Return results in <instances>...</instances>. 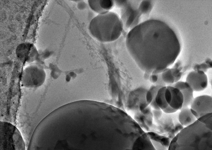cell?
Returning a JSON list of instances; mask_svg holds the SVG:
<instances>
[{
	"label": "cell",
	"instance_id": "cell-1",
	"mask_svg": "<svg viewBox=\"0 0 212 150\" xmlns=\"http://www.w3.org/2000/svg\"><path fill=\"white\" fill-rule=\"evenodd\" d=\"M160 21H145L130 29L126 39L130 55L145 73H161L172 64L164 55V27Z\"/></svg>",
	"mask_w": 212,
	"mask_h": 150
},
{
	"label": "cell",
	"instance_id": "cell-2",
	"mask_svg": "<svg viewBox=\"0 0 212 150\" xmlns=\"http://www.w3.org/2000/svg\"><path fill=\"white\" fill-rule=\"evenodd\" d=\"M124 28L120 17L111 11L98 14L91 21L89 26L92 35L98 41L110 42L117 39Z\"/></svg>",
	"mask_w": 212,
	"mask_h": 150
},
{
	"label": "cell",
	"instance_id": "cell-3",
	"mask_svg": "<svg viewBox=\"0 0 212 150\" xmlns=\"http://www.w3.org/2000/svg\"><path fill=\"white\" fill-rule=\"evenodd\" d=\"M155 101L158 107L164 113L171 114L182 108L183 97L178 88L167 85L160 88L157 91Z\"/></svg>",
	"mask_w": 212,
	"mask_h": 150
},
{
	"label": "cell",
	"instance_id": "cell-4",
	"mask_svg": "<svg viewBox=\"0 0 212 150\" xmlns=\"http://www.w3.org/2000/svg\"><path fill=\"white\" fill-rule=\"evenodd\" d=\"M0 150H27L23 136L15 125L0 121Z\"/></svg>",
	"mask_w": 212,
	"mask_h": 150
},
{
	"label": "cell",
	"instance_id": "cell-5",
	"mask_svg": "<svg viewBox=\"0 0 212 150\" xmlns=\"http://www.w3.org/2000/svg\"><path fill=\"white\" fill-rule=\"evenodd\" d=\"M141 1L126 0L120 8V18L124 28L130 29L139 24L141 15L138 9Z\"/></svg>",
	"mask_w": 212,
	"mask_h": 150
},
{
	"label": "cell",
	"instance_id": "cell-6",
	"mask_svg": "<svg viewBox=\"0 0 212 150\" xmlns=\"http://www.w3.org/2000/svg\"><path fill=\"white\" fill-rule=\"evenodd\" d=\"M46 77V74L43 69L35 65L30 66L24 70L22 76V83L26 87L37 88L44 83Z\"/></svg>",
	"mask_w": 212,
	"mask_h": 150
},
{
	"label": "cell",
	"instance_id": "cell-7",
	"mask_svg": "<svg viewBox=\"0 0 212 150\" xmlns=\"http://www.w3.org/2000/svg\"><path fill=\"white\" fill-rule=\"evenodd\" d=\"M190 110L197 119L203 115L212 112V98L202 95L194 98L190 105Z\"/></svg>",
	"mask_w": 212,
	"mask_h": 150
},
{
	"label": "cell",
	"instance_id": "cell-8",
	"mask_svg": "<svg viewBox=\"0 0 212 150\" xmlns=\"http://www.w3.org/2000/svg\"><path fill=\"white\" fill-rule=\"evenodd\" d=\"M185 81L190 85L194 91L198 92L202 91L207 87L208 79L204 71L193 70L187 74Z\"/></svg>",
	"mask_w": 212,
	"mask_h": 150
},
{
	"label": "cell",
	"instance_id": "cell-9",
	"mask_svg": "<svg viewBox=\"0 0 212 150\" xmlns=\"http://www.w3.org/2000/svg\"><path fill=\"white\" fill-rule=\"evenodd\" d=\"M178 89L183 94L184 102L182 107L190 106L193 99L194 91L190 85L186 81H179L172 84L168 85Z\"/></svg>",
	"mask_w": 212,
	"mask_h": 150
},
{
	"label": "cell",
	"instance_id": "cell-10",
	"mask_svg": "<svg viewBox=\"0 0 212 150\" xmlns=\"http://www.w3.org/2000/svg\"><path fill=\"white\" fill-rule=\"evenodd\" d=\"M88 3L91 8L98 14L110 11L114 5V1L110 0H88Z\"/></svg>",
	"mask_w": 212,
	"mask_h": 150
},
{
	"label": "cell",
	"instance_id": "cell-11",
	"mask_svg": "<svg viewBox=\"0 0 212 150\" xmlns=\"http://www.w3.org/2000/svg\"><path fill=\"white\" fill-rule=\"evenodd\" d=\"M180 110L178 114V118L184 128L191 125L197 120L188 107H182Z\"/></svg>",
	"mask_w": 212,
	"mask_h": 150
},
{
	"label": "cell",
	"instance_id": "cell-12",
	"mask_svg": "<svg viewBox=\"0 0 212 150\" xmlns=\"http://www.w3.org/2000/svg\"><path fill=\"white\" fill-rule=\"evenodd\" d=\"M162 87L153 84L147 91L145 95V99L147 103L154 109L161 110L156 105L155 98L159 89Z\"/></svg>",
	"mask_w": 212,
	"mask_h": 150
},
{
	"label": "cell",
	"instance_id": "cell-13",
	"mask_svg": "<svg viewBox=\"0 0 212 150\" xmlns=\"http://www.w3.org/2000/svg\"><path fill=\"white\" fill-rule=\"evenodd\" d=\"M153 3L151 1H141L138 9L141 15L148 14L152 9Z\"/></svg>",
	"mask_w": 212,
	"mask_h": 150
},
{
	"label": "cell",
	"instance_id": "cell-14",
	"mask_svg": "<svg viewBox=\"0 0 212 150\" xmlns=\"http://www.w3.org/2000/svg\"><path fill=\"white\" fill-rule=\"evenodd\" d=\"M162 79L167 85L175 83V79L171 68H167L161 73Z\"/></svg>",
	"mask_w": 212,
	"mask_h": 150
},
{
	"label": "cell",
	"instance_id": "cell-15",
	"mask_svg": "<svg viewBox=\"0 0 212 150\" xmlns=\"http://www.w3.org/2000/svg\"><path fill=\"white\" fill-rule=\"evenodd\" d=\"M140 138L142 144L141 150H156L146 134L142 136Z\"/></svg>",
	"mask_w": 212,
	"mask_h": 150
},
{
	"label": "cell",
	"instance_id": "cell-16",
	"mask_svg": "<svg viewBox=\"0 0 212 150\" xmlns=\"http://www.w3.org/2000/svg\"><path fill=\"white\" fill-rule=\"evenodd\" d=\"M197 119L205 124L208 129L211 130L212 113L206 114Z\"/></svg>",
	"mask_w": 212,
	"mask_h": 150
},
{
	"label": "cell",
	"instance_id": "cell-17",
	"mask_svg": "<svg viewBox=\"0 0 212 150\" xmlns=\"http://www.w3.org/2000/svg\"><path fill=\"white\" fill-rule=\"evenodd\" d=\"M153 118L154 120L157 122L159 121L161 117L163 112L161 110H156L153 109L152 111Z\"/></svg>",
	"mask_w": 212,
	"mask_h": 150
},
{
	"label": "cell",
	"instance_id": "cell-18",
	"mask_svg": "<svg viewBox=\"0 0 212 150\" xmlns=\"http://www.w3.org/2000/svg\"><path fill=\"white\" fill-rule=\"evenodd\" d=\"M153 84L159 85L161 87L166 86V84L163 81L162 79L161 73L159 74L157 82Z\"/></svg>",
	"mask_w": 212,
	"mask_h": 150
},
{
	"label": "cell",
	"instance_id": "cell-19",
	"mask_svg": "<svg viewBox=\"0 0 212 150\" xmlns=\"http://www.w3.org/2000/svg\"><path fill=\"white\" fill-rule=\"evenodd\" d=\"M158 74H151L149 79L150 81L153 84L155 83L158 80Z\"/></svg>",
	"mask_w": 212,
	"mask_h": 150
},
{
	"label": "cell",
	"instance_id": "cell-20",
	"mask_svg": "<svg viewBox=\"0 0 212 150\" xmlns=\"http://www.w3.org/2000/svg\"><path fill=\"white\" fill-rule=\"evenodd\" d=\"M151 74L149 73H145L144 75V79L146 80H149Z\"/></svg>",
	"mask_w": 212,
	"mask_h": 150
}]
</instances>
